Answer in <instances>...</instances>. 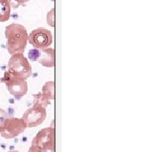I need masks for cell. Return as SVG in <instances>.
<instances>
[{
    "label": "cell",
    "mask_w": 152,
    "mask_h": 152,
    "mask_svg": "<svg viewBox=\"0 0 152 152\" xmlns=\"http://www.w3.org/2000/svg\"><path fill=\"white\" fill-rule=\"evenodd\" d=\"M6 47L9 53H24L28 42V33L22 25L13 23L5 28Z\"/></svg>",
    "instance_id": "1"
},
{
    "label": "cell",
    "mask_w": 152,
    "mask_h": 152,
    "mask_svg": "<svg viewBox=\"0 0 152 152\" xmlns=\"http://www.w3.org/2000/svg\"><path fill=\"white\" fill-rule=\"evenodd\" d=\"M2 81L5 83L9 92L16 99H20L27 93L28 85L26 80L16 75L10 70H7L4 73Z\"/></svg>",
    "instance_id": "2"
},
{
    "label": "cell",
    "mask_w": 152,
    "mask_h": 152,
    "mask_svg": "<svg viewBox=\"0 0 152 152\" xmlns=\"http://www.w3.org/2000/svg\"><path fill=\"white\" fill-rule=\"evenodd\" d=\"M8 68L12 73L22 77L25 80L30 78L32 74L31 65L23 53H15L10 57L8 63Z\"/></svg>",
    "instance_id": "3"
},
{
    "label": "cell",
    "mask_w": 152,
    "mask_h": 152,
    "mask_svg": "<svg viewBox=\"0 0 152 152\" xmlns=\"http://www.w3.org/2000/svg\"><path fill=\"white\" fill-rule=\"evenodd\" d=\"M27 126L23 118L8 117L0 127V134L4 139H14L24 133Z\"/></svg>",
    "instance_id": "4"
},
{
    "label": "cell",
    "mask_w": 152,
    "mask_h": 152,
    "mask_svg": "<svg viewBox=\"0 0 152 152\" xmlns=\"http://www.w3.org/2000/svg\"><path fill=\"white\" fill-rule=\"evenodd\" d=\"M46 108L41 104L33 103L32 107L25 112L22 118L26 122L27 128H35L43 123L47 117Z\"/></svg>",
    "instance_id": "5"
},
{
    "label": "cell",
    "mask_w": 152,
    "mask_h": 152,
    "mask_svg": "<svg viewBox=\"0 0 152 152\" xmlns=\"http://www.w3.org/2000/svg\"><path fill=\"white\" fill-rule=\"evenodd\" d=\"M31 145L47 152L54 150V129L45 128L38 132L33 139Z\"/></svg>",
    "instance_id": "6"
},
{
    "label": "cell",
    "mask_w": 152,
    "mask_h": 152,
    "mask_svg": "<svg viewBox=\"0 0 152 152\" xmlns=\"http://www.w3.org/2000/svg\"><path fill=\"white\" fill-rule=\"evenodd\" d=\"M28 42L35 48H47L53 43V35L46 28H37L28 35Z\"/></svg>",
    "instance_id": "7"
},
{
    "label": "cell",
    "mask_w": 152,
    "mask_h": 152,
    "mask_svg": "<svg viewBox=\"0 0 152 152\" xmlns=\"http://www.w3.org/2000/svg\"><path fill=\"white\" fill-rule=\"evenodd\" d=\"M55 52L53 48L31 49L28 53V57L31 61L38 62L47 68H53L54 66Z\"/></svg>",
    "instance_id": "8"
},
{
    "label": "cell",
    "mask_w": 152,
    "mask_h": 152,
    "mask_svg": "<svg viewBox=\"0 0 152 152\" xmlns=\"http://www.w3.org/2000/svg\"><path fill=\"white\" fill-rule=\"evenodd\" d=\"M11 5L10 0H0V22H5L10 20Z\"/></svg>",
    "instance_id": "9"
},
{
    "label": "cell",
    "mask_w": 152,
    "mask_h": 152,
    "mask_svg": "<svg viewBox=\"0 0 152 152\" xmlns=\"http://www.w3.org/2000/svg\"><path fill=\"white\" fill-rule=\"evenodd\" d=\"M42 94L48 101H52L54 99V82L48 81L42 87Z\"/></svg>",
    "instance_id": "10"
},
{
    "label": "cell",
    "mask_w": 152,
    "mask_h": 152,
    "mask_svg": "<svg viewBox=\"0 0 152 152\" xmlns=\"http://www.w3.org/2000/svg\"><path fill=\"white\" fill-rule=\"evenodd\" d=\"M33 103L41 104V105H42V106L47 107L49 104H50V101H48V100L42 94V92H41L38 93L37 95H34V101H33Z\"/></svg>",
    "instance_id": "11"
},
{
    "label": "cell",
    "mask_w": 152,
    "mask_h": 152,
    "mask_svg": "<svg viewBox=\"0 0 152 152\" xmlns=\"http://www.w3.org/2000/svg\"><path fill=\"white\" fill-rule=\"evenodd\" d=\"M8 117H9V115H8V113H6L5 111H4V109L0 108V127L3 125L4 120H5Z\"/></svg>",
    "instance_id": "12"
},
{
    "label": "cell",
    "mask_w": 152,
    "mask_h": 152,
    "mask_svg": "<svg viewBox=\"0 0 152 152\" xmlns=\"http://www.w3.org/2000/svg\"><path fill=\"white\" fill-rule=\"evenodd\" d=\"M28 152H45L43 151H42V150H40V149H38L37 147L35 146H31L30 147V149H29V151Z\"/></svg>",
    "instance_id": "13"
},
{
    "label": "cell",
    "mask_w": 152,
    "mask_h": 152,
    "mask_svg": "<svg viewBox=\"0 0 152 152\" xmlns=\"http://www.w3.org/2000/svg\"><path fill=\"white\" fill-rule=\"evenodd\" d=\"M18 4H24L26 3H27L29 0H15Z\"/></svg>",
    "instance_id": "14"
},
{
    "label": "cell",
    "mask_w": 152,
    "mask_h": 152,
    "mask_svg": "<svg viewBox=\"0 0 152 152\" xmlns=\"http://www.w3.org/2000/svg\"><path fill=\"white\" fill-rule=\"evenodd\" d=\"M8 152H20V151H8Z\"/></svg>",
    "instance_id": "15"
}]
</instances>
